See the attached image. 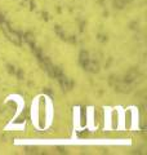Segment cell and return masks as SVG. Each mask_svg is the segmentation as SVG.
<instances>
[{
	"label": "cell",
	"instance_id": "1",
	"mask_svg": "<svg viewBox=\"0 0 147 155\" xmlns=\"http://www.w3.org/2000/svg\"><path fill=\"white\" fill-rule=\"evenodd\" d=\"M0 26H2V30L4 32V35H5V38L8 39L11 43H13L14 45H21L22 44V38L21 35L17 32V31H14L13 28L9 26V23L4 19V21L0 23Z\"/></svg>",
	"mask_w": 147,
	"mask_h": 155
},
{
	"label": "cell",
	"instance_id": "2",
	"mask_svg": "<svg viewBox=\"0 0 147 155\" xmlns=\"http://www.w3.org/2000/svg\"><path fill=\"white\" fill-rule=\"evenodd\" d=\"M115 89H116L117 92H121V93H129L132 88H130V84L125 83L124 80H116Z\"/></svg>",
	"mask_w": 147,
	"mask_h": 155
},
{
	"label": "cell",
	"instance_id": "3",
	"mask_svg": "<svg viewBox=\"0 0 147 155\" xmlns=\"http://www.w3.org/2000/svg\"><path fill=\"white\" fill-rule=\"evenodd\" d=\"M84 70L92 72V74H97L98 71H100V64H98V61L96 60H89V62L87 64V66L84 67Z\"/></svg>",
	"mask_w": 147,
	"mask_h": 155
},
{
	"label": "cell",
	"instance_id": "4",
	"mask_svg": "<svg viewBox=\"0 0 147 155\" xmlns=\"http://www.w3.org/2000/svg\"><path fill=\"white\" fill-rule=\"evenodd\" d=\"M58 81H60V84H61V87H62L63 91H70V89L72 88V85H74L72 80H70V79H68V78H66L65 75H63L62 78H60V79H58Z\"/></svg>",
	"mask_w": 147,
	"mask_h": 155
},
{
	"label": "cell",
	"instance_id": "5",
	"mask_svg": "<svg viewBox=\"0 0 147 155\" xmlns=\"http://www.w3.org/2000/svg\"><path fill=\"white\" fill-rule=\"evenodd\" d=\"M138 78V71L137 70H130V71H128L125 74V76H124V80L125 83H128V84H130V83H133V81Z\"/></svg>",
	"mask_w": 147,
	"mask_h": 155
},
{
	"label": "cell",
	"instance_id": "6",
	"mask_svg": "<svg viewBox=\"0 0 147 155\" xmlns=\"http://www.w3.org/2000/svg\"><path fill=\"white\" fill-rule=\"evenodd\" d=\"M89 60H90V57H89V53H88L87 51H81L79 53V64H80V66L83 67V69L87 66Z\"/></svg>",
	"mask_w": 147,
	"mask_h": 155
},
{
	"label": "cell",
	"instance_id": "7",
	"mask_svg": "<svg viewBox=\"0 0 147 155\" xmlns=\"http://www.w3.org/2000/svg\"><path fill=\"white\" fill-rule=\"evenodd\" d=\"M112 4H114V8L116 9H124L126 5L125 0H112Z\"/></svg>",
	"mask_w": 147,
	"mask_h": 155
},
{
	"label": "cell",
	"instance_id": "8",
	"mask_svg": "<svg viewBox=\"0 0 147 155\" xmlns=\"http://www.w3.org/2000/svg\"><path fill=\"white\" fill-rule=\"evenodd\" d=\"M8 71L11 72V74H16V70H14V66H12V65H8Z\"/></svg>",
	"mask_w": 147,
	"mask_h": 155
},
{
	"label": "cell",
	"instance_id": "9",
	"mask_svg": "<svg viewBox=\"0 0 147 155\" xmlns=\"http://www.w3.org/2000/svg\"><path fill=\"white\" fill-rule=\"evenodd\" d=\"M22 76H23V74H22V70H18V79L21 80V79H22Z\"/></svg>",
	"mask_w": 147,
	"mask_h": 155
},
{
	"label": "cell",
	"instance_id": "10",
	"mask_svg": "<svg viewBox=\"0 0 147 155\" xmlns=\"http://www.w3.org/2000/svg\"><path fill=\"white\" fill-rule=\"evenodd\" d=\"M125 2H126V3H130V2H133V0H125Z\"/></svg>",
	"mask_w": 147,
	"mask_h": 155
}]
</instances>
